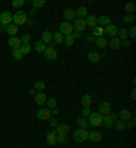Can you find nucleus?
Segmentation results:
<instances>
[{"instance_id": "11", "label": "nucleus", "mask_w": 136, "mask_h": 148, "mask_svg": "<svg viewBox=\"0 0 136 148\" xmlns=\"http://www.w3.org/2000/svg\"><path fill=\"white\" fill-rule=\"evenodd\" d=\"M64 19H65V22H71V21H75L76 18V15H75V10L71 8V7H67V8L64 10Z\"/></svg>"}, {"instance_id": "36", "label": "nucleus", "mask_w": 136, "mask_h": 148, "mask_svg": "<svg viewBox=\"0 0 136 148\" xmlns=\"http://www.w3.org/2000/svg\"><path fill=\"white\" fill-rule=\"evenodd\" d=\"M113 126L116 128V130H118V132H122V130L125 129V122L120 120V121H116V122H114Z\"/></svg>"}, {"instance_id": "31", "label": "nucleus", "mask_w": 136, "mask_h": 148, "mask_svg": "<svg viewBox=\"0 0 136 148\" xmlns=\"http://www.w3.org/2000/svg\"><path fill=\"white\" fill-rule=\"evenodd\" d=\"M125 11H127V14H129V15H132V14L136 11V4L133 3V1H129V3H127L125 4Z\"/></svg>"}, {"instance_id": "46", "label": "nucleus", "mask_w": 136, "mask_h": 148, "mask_svg": "<svg viewBox=\"0 0 136 148\" xmlns=\"http://www.w3.org/2000/svg\"><path fill=\"white\" fill-rule=\"evenodd\" d=\"M91 114V110H90V108H83V110H82V117H89Z\"/></svg>"}, {"instance_id": "7", "label": "nucleus", "mask_w": 136, "mask_h": 148, "mask_svg": "<svg viewBox=\"0 0 136 148\" xmlns=\"http://www.w3.org/2000/svg\"><path fill=\"white\" fill-rule=\"evenodd\" d=\"M12 22V14L10 11H3L0 14V25H4V26H8Z\"/></svg>"}, {"instance_id": "57", "label": "nucleus", "mask_w": 136, "mask_h": 148, "mask_svg": "<svg viewBox=\"0 0 136 148\" xmlns=\"http://www.w3.org/2000/svg\"><path fill=\"white\" fill-rule=\"evenodd\" d=\"M36 92H37V91L34 90V88H32V90L29 91V94H30V95H36Z\"/></svg>"}, {"instance_id": "9", "label": "nucleus", "mask_w": 136, "mask_h": 148, "mask_svg": "<svg viewBox=\"0 0 136 148\" xmlns=\"http://www.w3.org/2000/svg\"><path fill=\"white\" fill-rule=\"evenodd\" d=\"M117 32H118L117 26H114L113 23H110V25H108L106 27H104V33H106V36H109L110 38H113V37L117 36Z\"/></svg>"}, {"instance_id": "21", "label": "nucleus", "mask_w": 136, "mask_h": 148, "mask_svg": "<svg viewBox=\"0 0 136 148\" xmlns=\"http://www.w3.org/2000/svg\"><path fill=\"white\" fill-rule=\"evenodd\" d=\"M75 15H76L79 19H84L87 16V7H84V5L78 7V8L75 10Z\"/></svg>"}, {"instance_id": "34", "label": "nucleus", "mask_w": 136, "mask_h": 148, "mask_svg": "<svg viewBox=\"0 0 136 148\" xmlns=\"http://www.w3.org/2000/svg\"><path fill=\"white\" fill-rule=\"evenodd\" d=\"M45 87H46V86H45V83H44V82H36L33 88H34L37 92H42V91L45 90Z\"/></svg>"}, {"instance_id": "2", "label": "nucleus", "mask_w": 136, "mask_h": 148, "mask_svg": "<svg viewBox=\"0 0 136 148\" xmlns=\"http://www.w3.org/2000/svg\"><path fill=\"white\" fill-rule=\"evenodd\" d=\"M102 120H104V116H101L98 112H91L87 122L93 126H101L102 125Z\"/></svg>"}, {"instance_id": "6", "label": "nucleus", "mask_w": 136, "mask_h": 148, "mask_svg": "<svg viewBox=\"0 0 136 148\" xmlns=\"http://www.w3.org/2000/svg\"><path fill=\"white\" fill-rule=\"evenodd\" d=\"M36 116L38 120H42V121H49L52 118V113H50V109H44L41 108L38 112L36 113Z\"/></svg>"}, {"instance_id": "20", "label": "nucleus", "mask_w": 136, "mask_h": 148, "mask_svg": "<svg viewBox=\"0 0 136 148\" xmlns=\"http://www.w3.org/2000/svg\"><path fill=\"white\" fill-rule=\"evenodd\" d=\"M101 56L98 52H90V53L87 54V58H89V61L90 63H93V64H95V63H100L101 61Z\"/></svg>"}, {"instance_id": "58", "label": "nucleus", "mask_w": 136, "mask_h": 148, "mask_svg": "<svg viewBox=\"0 0 136 148\" xmlns=\"http://www.w3.org/2000/svg\"><path fill=\"white\" fill-rule=\"evenodd\" d=\"M36 11H37V10L32 8V11H30V15H34V14H36Z\"/></svg>"}, {"instance_id": "3", "label": "nucleus", "mask_w": 136, "mask_h": 148, "mask_svg": "<svg viewBox=\"0 0 136 148\" xmlns=\"http://www.w3.org/2000/svg\"><path fill=\"white\" fill-rule=\"evenodd\" d=\"M89 137V132L86 129H76L73 132V140L76 143H84Z\"/></svg>"}, {"instance_id": "5", "label": "nucleus", "mask_w": 136, "mask_h": 148, "mask_svg": "<svg viewBox=\"0 0 136 148\" xmlns=\"http://www.w3.org/2000/svg\"><path fill=\"white\" fill-rule=\"evenodd\" d=\"M117 114L116 113H109L108 116H104V120H102V124H105L106 128H113V124L117 121Z\"/></svg>"}, {"instance_id": "38", "label": "nucleus", "mask_w": 136, "mask_h": 148, "mask_svg": "<svg viewBox=\"0 0 136 148\" xmlns=\"http://www.w3.org/2000/svg\"><path fill=\"white\" fill-rule=\"evenodd\" d=\"M46 105H48L49 109H56L57 108V101L54 98H49V99H46Z\"/></svg>"}, {"instance_id": "19", "label": "nucleus", "mask_w": 136, "mask_h": 148, "mask_svg": "<svg viewBox=\"0 0 136 148\" xmlns=\"http://www.w3.org/2000/svg\"><path fill=\"white\" fill-rule=\"evenodd\" d=\"M97 23L100 25L101 27H106L108 25H110V18H109L108 15H101V16H98L97 18Z\"/></svg>"}, {"instance_id": "42", "label": "nucleus", "mask_w": 136, "mask_h": 148, "mask_svg": "<svg viewBox=\"0 0 136 148\" xmlns=\"http://www.w3.org/2000/svg\"><path fill=\"white\" fill-rule=\"evenodd\" d=\"M30 41H32V36H30V34H23V36L21 37V42H22V44H29V45H30Z\"/></svg>"}, {"instance_id": "32", "label": "nucleus", "mask_w": 136, "mask_h": 148, "mask_svg": "<svg viewBox=\"0 0 136 148\" xmlns=\"http://www.w3.org/2000/svg\"><path fill=\"white\" fill-rule=\"evenodd\" d=\"M53 42L56 44V45H59V44L64 42V36H63V34H61L60 32L53 33Z\"/></svg>"}, {"instance_id": "25", "label": "nucleus", "mask_w": 136, "mask_h": 148, "mask_svg": "<svg viewBox=\"0 0 136 148\" xmlns=\"http://www.w3.org/2000/svg\"><path fill=\"white\" fill-rule=\"evenodd\" d=\"M42 42L44 44H50L52 41H53V34H52V32H49V30H45V32L42 33Z\"/></svg>"}, {"instance_id": "40", "label": "nucleus", "mask_w": 136, "mask_h": 148, "mask_svg": "<svg viewBox=\"0 0 136 148\" xmlns=\"http://www.w3.org/2000/svg\"><path fill=\"white\" fill-rule=\"evenodd\" d=\"M12 57L15 58V60H22L23 58V54H22V52L19 50V48L18 49H12Z\"/></svg>"}, {"instance_id": "14", "label": "nucleus", "mask_w": 136, "mask_h": 148, "mask_svg": "<svg viewBox=\"0 0 136 148\" xmlns=\"http://www.w3.org/2000/svg\"><path fill=\"white\" fill-rule=\"evenodd\" d=\"M73 29H75V32H83L84 29H86V22H84V19H79L76 18L73 21Z\"/></svg>"}, {"instance_id": "47", "label": "nucleus", "mask_w": 136, "mask_h": 148, "mask_svg": "<svg viewBox=\"0 0 136 148\" xmlns=\"http://www.w3.org/2000/svg\"><path fill=\"white\" fill-rule=\"evenodd\" d=\"M128 34H129L131 38H136V26H132L131 29H129V33H128Z\"/></svg>"}, {"instance_id": "50", "label": "nucleus", "mask_w": 136, "mask_h": 148, "mask_svg": "<svg viewBox=\"0 0 136 148\" xmlns=\"http://www.w3.org/2000/svg\"><path fill=\"white\" fill-rule=\"evenodd\" d=\"M71 36L73 37V40H76V38H80V37H83V34H82L80 32H73Z\"/></svg>"}, {"instance_id": "8", "label": "nucleus", "mask_w": 136, "mask_h": 148, "mask_svg": "<svg viewBox=\"0 0 136 148\" xmlns=\"http://www.w3.org/2000/svg\"><path fill=\"white\" fill-rule=\"evenodd\" d=\"M98 113H100L101 116H108L109 113H112V105H110V102H102L98 106Z\"/></svg>"}, {"instance_id": "18", "label": "nucleus", "mask_w": 136, "mask_h": 148, "mask_svg": "<svg viewBox=\"0 0 136 148\" xmlns=\"http://www.w3.org/2000/svg\"><path fill=\"white\" fill-rule=\"evenodd\" d=\"M84 22H86V26L91 27V29H94L95 26H98V23H97V16H95V15H87L86 19H84Z\"/></svg>"}, {"instance_id": "48", "label": "nucleus", "mask_w": 136, "mask_h": 148, "mask_svg": "<svg viewBox=\"0 0 136 148\" xmlns=\"http://www.w3.org/2000/svg\"><path fill=\"white\" fill-rule=\"evenodd\" d=\"M49 122H50V126H52V128H56V126L59 125V122H57V120H56V118H53V117H52V118H50L49 120Z\"/></svg>"}, {"instance_id": "45", "label": "nucleus", "mask_w": 136, "mask_h": 148, "mask_svg": "<svg viewBox=\"0 0 136 148\" xmlns=\"http://www.w3.org/2000/svg\"><path fill=\"white\" fill-rule=\"evenodd\" d=\"M133 126H135V118L131 117V118L125 122V128H133Z\"/></svg>"}, {"instance_id": "39", "label": "nucleus", "mask_w": 136, "mask_h": 148, "mask_svg": "<svg viewBox=\"0 0 136 148\" xmlns=\"http://www.w3.org/2000/svg\"><path fill=\"white\" fill-rule=\"evenodd\" d=\"M19 50H21L22 54L25 56V54L30 53V45H29V44H22V45L19 46Z\"/></svg>"}, {"instance_id": "55", "label": "nucleus", "mask_w": 136, "mask_h": 148, "mask_svg": "<svg viewBox=\"0 0 136 148\" xmlns=\"http://www.w3.org/2000/svg\"><path fill=\"white\" fill-rule=\"evenodd\" d=\"M26 23L29 25V26H30V25H34V21H33V19H27Z\"/></svg>"}, {"instance_id": "17", "label": "nucleus", "mask_w": 136, "mask_h": 148, "mask_svg": "<svg viewBox=\"0 0 136 148\" xmlns=\"http://www.w3.org/2000/svg\"><path fill=\"white\" fill-rule=\"evenodd\" d=\"M120 118H121V121H124V122H127L129 118L132 117V113L128 110V109H121L120 112H118V114H117Z\"/></svg>"}, {"instance_id": "12", "label": "nucleus", "mask_w": 136, "mask_h": 148, "mask_svg": "<svg viewBox=\"0 0 136 148\" xmlns=\"http://www.w3.org/2000/svg\"><path fill=\"white\" fill-rule=\"evenodd\" d=\"M53 130H54V133H56V136L67 135L68 132H69V125H68V124H61V125L56 126Z\"/></svg>"}, {"instance_id": "13", "label": "nucleus", "mask_w": 136, "mask_h": 148, "mask_svg": "<svg viewBox=\"0 0 136 148\" xmlns=\"http://www.w3.org/2000/svg\"><path fill=\"white\" fill-rule=\"evenodd\" d=\"M87 140H90L91 143H100L101 140H102V135H101L98 130H91V132H89Z\"/></svg>"}, {"instance_id": "56", "label": "nucleus", "mask_w": 136, "mask_h": 148, "mask_svg": "<svg viewBox=\"0 0 136 148\" xmlns=\"http://www.w3.org/2000/svg\"><path fill=\"white\" fill-rule=\"evenodd\" d=\"M5 29H7V26H4V25H0V32H5Z\"/></svg>"}, {"instance_id": "41", "label": "nucleus", "mask_w": 136, "mask_h": 148, "mask_svg": "<svg viewBox=\"0 0 136 148\" xmlns=\"http://www.w3.org/2000/svg\"><path fill=\"white\" fill-rule=\"evenodd\" d=\"M73 42H75V40H73L72 36H65L64 37V44H65L67 46H72Z\"/></svg>"}, {"instance_id": "29", "label": "nucleus", "mask_w": 136, "mask_h": 148, "mask_svg": "<svg viewBox=\"0 0 136 148\" xmlns=\"http://www.w3.org/2000/svg\"><path fill=\"white\" fill-rule=\"evenodd\" d=\"M18 26H16V25H14V23H11V25H8V26H7V29H5V32L8 33L10 36L11 37H15V34H16V33H18Z\"/></svg>"}, {"instance_id": "15", "label": "nucleus", "mask_w": 136, "mask_h": 148, "mask_svg": "<svg viewBox=\"0 0 136 148\" xmlns=\"http://www.w3.org/2000/svg\"><path fill=\"white\" fill-rule=\"evenodd\" d=\"M108 45L112 50H117L121 48V40L118 37H113L110 41H108Z\"/></svg>"}, {"instance_id": "51", "label": "nucleus", "mask_w": 136, "mask_h": 148, "mask_svg": "<svg viewBox=\"0 0 136 148\" xmlns=\"http://www.w3.org/2000/svg\"><path fill=\"white\" fill-rule=\"evenodd\" d=\"M84 40H87V42H91V44H93V42H95V37H93L91 34H89V36L84 37Z\"/></svg>"}, {"instance_id": "28", "label": "nucleus", "mask_w": 136, "mask_h": 148, "mask_svg": "<svg viewBox=\"0 0 136 148\" xmlns=\"http://www.w3.org/2000/svg\"><path fill=\"white\" fill-rule=\"evenodd\" d=\"M104 27L101 26H95L94 29H93V33H91V36L95 37V38H100V37H104Z\"/></svg>"}, {"instance_id": "35", "label": "nucleus", "mask_w": 136, "mask_h": 148, "mask_svg": "<svg viewBox=\"0 0 136 148\" xmlns=\"http://www.w3.org/2000/svg\"><path fill=\"white\" fill-rule=\"evenodd\" d=\"M117 36L120 40H127L128 38V30L127 29H118V32H117Z\"/></svg>"}, {"instance_id": "49", "label": "nucleus", "mask_w": 136, "mask_h": 148, "mask_svg": "<svg viewBox=\"0 0 136 148\" xmlns=\"http://www.w3.org/2000/svg\"><path fill=\"white\" fill-rule=\"evenodd\" d=\"M121 46H124V48H129V46H131V41L129 40H122L121 41Z\"/></svg>"}, {"instance_id": "23", "label": "nucleus", "mask_w": 136, "mask_h": 148, "mask_svg": "<svg viewBox=\"0 0 136 148\" xmlns=\"http://www.w3.org/2000/svg\"><path fill=\"white\" fill-rule=\"evenodd\" d=\"M8 45L11 46L12 49H18L19 46L22 45L21 38H18V37H11V38H8Z\"/></svg>"}, {"instance_id": "26", "label": "nucleus", "mask_w": 136, "mask_h": 148, "mask_svg": "<svg viewBox=\"0 0 136 148\" xmlns=\"http://www.w3.org/2000/svg\"><path fill=\"white\" fill-rule=\"evenodd\" d=\"M95 45L98 46L100 49H105L106 46H108V40L104 38V37H100V38H95Z\"/></svg>"}, {"instance_id": "1", "label": "nucleus", "mask_w": 136, "mask_h": 148, "mask_svg": "<svg viewBox=\"0 0 136 148\" xmlns=\"http://www.w3.org/2000/svg\"><path fill=\"white\" fill-rule=\"evenodd\" d=\"M26 21H27V14L25 12V11H22V10L16 11V12L12 15V22H14V25H16V26H21L23 23H26Z\"/></svg>"}, {"instance_id": "43", "label": "nucleus", "mask_w": 136, "mask_h": 148, "mask_svg": "<svg viewBox=\"0 0 136 148\" xmlns=\"http://www.w3.org/2000/svg\"><path fill=\"white\" fill-rule=\"evenodd\" d=\"M23 4H25V0H12V3H11V5H12L14 8H19Z\"/></svg>"}, {"instance_id": "30", "label": "nucleus", "mask_w": 136, "mask_h": 148, "mask_svg": "<svg viewBox=\"0 0 136 148\" xmlns=\"http://www.w3.org/2000/svg\"><path fill=\"white\" fill-rule=\"evenodd\" d=\"M76 124L79 126V129H87V126H89V122L84 117H79L76 120Z\"/></svg>"}, {"instance_id": "24", "label": "nucleus", "mask_w": 136, "mask_h": 148, "mask_svg": "<svg viewBox=\"0 0 136 148\" xmlns=\"http://www.w3.org/2000/svg\"><path fill=\"white\" fill-rule=\"evenodd\" d=\"M91 102H93V98H91V95H89V94H84L80 98V103L83 108H90Z\"/></svg>"}, {"instance_id": "27", "label": "nucleus", "mask_w": 136, "mask_h": 148, "mask_svg": "<svg viewBox=\"0 0 136 148\" xmlns=\"http://www.w3.org/2000/svg\"><path fill=\"white\" fill-rule=\"evenodd\" d=\"M46 49V45L42 42V41H36V44H34V50L36 52H38V53H44Z\"/></svg>"}, {"instance_id": "10", "label": "nucleus", "mask_w": 136, "mask_h": 148, "mask_svg": "<svg viewBox=\"0 0 136 148\" xmlns=\"http://www.w3.org/2000/svg\"><path fill=\"white\" fill-rule=\"evenodd\" d=\"M44 57L49 61H54L57 60V50L56 49H50V48H46L45 52H44Z\"/></svg>"}, {"instance_id": "52", "label": "nucleus", "mask_w": 136, "mask_h": 148, "mask_svg": "<svg viewBox=\"0 0 136 148\" xmlns=\"http://www.w3.org/2000/svg\"><path fill=\"white\" fill-rule=\"evenodd\" d=\"M48 45H49V48H50V49H56V46H57V45H56V44H54V42H53V41H52L50 44H48Z\"/></svg>"}, {"instance_id": "22", "label": "nucleus", "mask_w": 136, "mask_h": 148, "mask_svg": "<svg viewBox=\"0 0 136 148\" xmlns=\"http://www.w3.org/2000/svg\"><path fill=\"white\" fill-rule=\"evenodd\" d=\"M46 144L50 145V147H53L54 144H56V133H54V130L52 129V132H48L46 133Z\"/></svg>"}, {"instance_id": "16", "label": "nucleus", "mask_w": 136, "mask_h": 148, "mask_svg": "<svg viewBox=\"0 0 136 148\" xmlns=\"http://www.w3.org/2000/svg\"><path fill=\"white\" fill-rule=\"evenodd\" d=\"M34 102H36L37 105H40V106L45 105L46 103V95L44 94V92H36V95H34Z\"/></svg>"}, {"instance_id": "37", "label": "nucleus", "mask_w": 136, "mask_h": 148, "mask_svg": "<svg viewBox=\"0 0 136 148\" xmlns=\"http://www.w3.org/2000/svg\"><path fill=\"white\" fill-rule=\"evenodd\" d=\"M45 5V0H34L33 1V8L34 10H40Z\"/></svg>"}, {"instance_id": "54", "label": "nucleus", "mask_w": 136, "mask_h": 148, "mask_svg": "<svg viewBox=\"0 0 136 148\" xmlns=\"http://www.w3.org/2000/svg\"><path fill=\"white\" fill-rule=\"evenodd\" d=\"M131 98L132 99L136 98V90H135V88H133V90H132V92H131Z\"/></svg>"}, {"instance_id": "53", "label": "nucleus", "mask_w": 136, "mask_h": 148, "mask_svg": "<svg viewBox=\"0 0 136 148\" xmlns=\"http://www.w3.org/2000/svg\"><path fill=\"white\" fill-rule=\"evenodd\" d=\"M50 113H52V116H56V114H59V110H57V108L52 109V112H50Z\"/></svg>"}, {"instance_id": "4", "label": "nucleus", "mask_w": 136, "mask_h": 148, "mask_svg": "<svg viewBox=\"0 0 136 148\" xmlns=\"http://www.w3.org/2000/svg\"><path fill=\"white\" fill-rule=\"evenodd\" d=\"M61 34H63L64 37L65 36H71L73 33V26H72V23L71 22H61L60 23V30H59Z\"/></svg>"}, {"instance_id": "44", "label": "nucleus", "mask_w": 136, "mask_h": 148, "mask_svg": "<svg viewBox=\"0 0 136 148\" xmlns=\"http://www.w3.org/2000/svg\"><path fill=\"white\" fill-rule=\"evenodd\" d=\"M136 21L135 15H129V14H127L125 16H124V22L125 23H133Z\"/></svg>"}, {"instance_id": "33", "label": "nucleus", "mask_w": 136, "mask_h": 148, "mask_svg": "<svg viewBox=\"0 0 136 148\" xmlns=\"http://www.w3.org/2000/svg\"><path fill=\"white\" fill-rule=\"evenodd\" d=\"M67 143H68V137H67V135L56 136V144H61V145H65Z\"/></svg>"}]
</instances>
